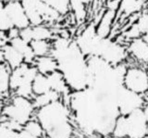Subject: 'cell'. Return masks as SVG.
<instances>
[{
	"instance_id": "6da1fadb",
	"label": "cell",
	"mask_w": 148,
	"mask_h": 138,
	"mask_svg": "<svg viewBox=\"0 0 148 138\" xmlns=\"http://www.w3.org/2000/svg\"><path fill=\"white\" fill-rule=\"evenodd\" d=\"M51 56L57 59L58 71L72 92L88 87L89 71L88 58L79 48L75 41L61 50H51Z\"/></svg>"
},
{
	"instance_id": "7a4b0ae2",
	"label": "cell",
	"mask_w": 148,
	"mask_h": 138,
	"mask_svg": "<svg viewBox=\"0 0 148 138\" xmlns=\"http://www.w3.org/2000/svg\"><path fill=\"white\" fill-rule=\"evenodd\" d=\"M71 110L61 99L37 108L35 119L43 126L46 138H71Z\"/></svg>"
},
{
	"instance_id": "3957f363",
	"label": "cell",
	"mask_w": 148,
	"mask_h": 138,
	"mask_svg": "<svg viewBox=\"0 0 148 138\" xmlns=\"http://www.w3.org/2000/svg\"><path fill=\"white\" fill-rule=\"evenodd\" d=\"M38 74L34 65L22 63L21 66L11 71L9 87L17 95L32 99L34 96L32 92V82Z\"/></svg>"
},
{
	"instance_id": "277c9868",
	"label": "cell",
	"mask_w": 148,
	"mask_h": 138,
	"mask_svg": "<svg viewBox=\"0 0 148 138\" xmlns=\"http://www.w3.org/2000/svg\"><path fill=\"white\" fill-rule=\"evenodd\" d=\"M92 57H99L112 66L125 63L130 58L126 45L111 39L109 36H99Z\"/></svg>"
},
{
	"instance_id": "5b68a950",
	"label": "cell",
	"mask_w": 148,
	"mask_h": 138,
	"mask_svg": "<svg viewBox=\"0 0 148 138\" xmlns=\"http://www.w3.org/2000/svg\"><path fill=\"white\" fill-rule=\"evenodd\" d=\"M21 3L32 26L40 24L49 25L58 21L60 17H62L43 0H21Z\"/></svg>"
},
{
	"instance_id": "8992f818",
	"label": "cell",
	"mask_w": 148,
	"mask_h": 138,
	"mask_svg": "<svg viewBox=\"0 0 148 138\" xmlns=\"http://www.w3.org/2000/svg\"><path fill=\"white\" fill-rule=\"evenodd\" d=\"M35 109L32 99L15 95L12 96L10 103L3 107L1 114L8 119L17 121L24 126L32 119Z\"/></svg>"
},
{
	"instance_id": "52a82bcc",
	"label": "cell",
	"mask_w": 148,
	"mask_h": 138,
	"mask_svg": "<svg viewBox=\"0 0 148 138\" xmlns=\"http://www.w3.org/2000/svg\"><path fill=\"white\" fill-rule=\"evenodd\" d=\"M123 84L129 90L148 95V69L141 65L128 66Z\"/></svg>"
},
{
	"instance_id": "ba28073f",
	"label": "cell",
	"mask_w": 148,
	"mask_h": 138,
	"mask_svg": "<svg viewBox=\"0 0 148 138\" xmlns=\"http://www.w3.org/2000/svg\"><path fill=\"white\" fill-rule=\"evenodd\" d=\"M146 105L145 96L143 95L127 89L123 86L118 95V106L120 115L127 116L134 110L143 108Z\"/></svg>"
},
{
	"instance_id": "9c48e42d",
	"label": "cell",
	"mask_w": 148,
	"mask_h": 138,
	"mask_svg": "<svg viewBox=\"0 0 148 138\" xmlns=\"http://www.w3.org/2000/svg\"><path fill=\"white\" fill-rule=\"evenodd\" d=\"M127 138H145L148 133V122L143 108H138L126 116Z\"/></svg>"
},
{
	"instance_id": "30bf717a",
	"label": "cell",
	"mask_w": 148,
	"mask_h": 138,
	"mask_svg": "<svg viewBox=\"0 0 148 138\" xmlns=\"http://www.w3.org/2000/svg\"><path fill=\"white\" fill-rule=\"evenodd\" d=\"M99 36L100 35L96 32V25L90 24L85 27L84 30L77 36L74 41L81 49V51L88 58L92 57Z\"/></svg>"
},
{
	"instance_id": "8fae6325",
	"label": "cell",
	"mask_w": 148,
	"mask_h": 138,
	"mask_svg": "<svg viewBox=\"0 0 148 138\" xmlns=\"http://www.w3.org/2000/svg\"><path fill=\"white\" fill-rule=\"evenodd\" d=\"M5 10L11 19L14 27L18 30L24 29L31 25L21 0H8L5 4Z\"/></svg>"
},
{
	"instance_id": "7c38bea8",
	"label": "cell",
	"mask_w": 148,
	"mask_h": 138,
	"mask_svg": "<svg viewBox=\"0 0 148 138\" xmlns=\"http://www.w3.org/2000/svg\"><path fill=\"white\" fill-rule=\"evenodd\" d=\"M127 47L129 57L139 65L148 64V45L142 37L131 40Z\"/></svg>"
},
{
	"instance_id": "4fadbf2b",
	"label": "cell",
	"mask_w": 148,
	"mask_h": 138,
	"mask_svg": "<svg viewBox=\"0 0 148 138\" xmlns=\"http://www.w3.org/2000/svg\"><path fill=\"white\" fill-rule=\"evenodd\" d=\"M9 44L13 45L18 51H20L22 54L23 58H24V63L30 64V65H34L36 56L34 52L32 51L30 43H28L25 40H23L21 36H18L16 38L9 40Z\"/></svg>"
},
{
	"instance_id": "5bb4252c",
	"label": "cell",
	"mask_w": 148,
	"mask_h": 138,
	"mask_svg": "<svg viewBox=\"0 0 148 138\" xmlns=\"http://www.w3.org/2000/svg\"><path fill=\"white\" fill-rule=\"evenodd\" d=\"M34 65L35 66L39 73L45 75H48L50 73L58 70V64L57 59L51 55L36 58Z\"/></svg>"
},
{
	"instance_id": "9a60e30c",
	"label": "cell",
	"mask_w": 148,
	"mask_h": 138,
	"mask_svg": "<svg viewBox=\"0 0 148 138\" xmlns=\"http://www.w3.org/2000/svg\"><path fill=\"white\" fill-rule=\"evenodd\" d=\"M3 52H4L5 63L11 70H14V69L21 66L22 63H24V58H23L22 54L20 51H18L9 43L3 48Z\"/></svg>"
},
{
	"instance_id": "2e32d148",
	"label": "cell",
	"mask_w": 148,
	"mask_h": 138,
	"mask_svg": "<svg viewBox=\"0 0 148 138\" xmlns=\"http://www.w3.org/2000/svg\"><path fill=\"white\" fill-rule=\"evenodd\" d=\"M116 12L114 10H108L105 12L103 17L101 18L98 24L96 25V32L102 37H108L111 32L114 18Z\"/></svg>"
},
{
	"instance_id": "e0dca14e",
	"label": "cell",
	"mask_w": 148,
	"mask_h": 138,
	"mask_svg": "<svg viewBox=\"0 0 148 138\" xmlns=\"http://www.w3.org/2000/svg\"><path fill=\"white\" fill-rule=\"evenodd\" d=\"M50 90L52 89H51L50 86L48 76L38 72V74L36 75L34 82H32V92H34V95H43L47 93Z\"/></svg>"
},
{
	"instance_id": "ac0fdd59",
	"label": "cell",
	"mask_w": 148,
	"mask_h": 138,
	"mask_svg": "<svg viewBox=\"0 0 148 138\" xmlns=\"http://www.w3.org/2000/svg\"><path fill=\"white\" fill-rule=\"evenodd\" d=\"M61 99V95H60L58 92H56L54 90H50L49 92L43 95H34V97L32 98V103H34L35 108H40L42 107H45V106L48 105L55 101Z\"/></svg>"
},
{
	"instance_id": "d6986e66",
	"label": "cell",
	"mask_w": 148,
	"mask_h": 138,
	"mask_svg": "<svg viewBox=\"0 0 148 138\" xmlns=\"http://www.w3.org/2000/svg\"><path fill=\"white\" fill-rule=\"evenodd\" d=\"M11 69L6 63H0V96L8 95L10 91L9 80H10Z\"/></svg>"
},
{
	"instance_id": "ffe728a7",
	"label": "cell",
	"mask_w": 148,
	"mask_h": 138,
	"mask_svg": "<svg viewBox=\"0 0 148 138\" xmlns=\"http://www.w3.org/2000/svg\"><path fill=\"white\" fill-rule=\"evenodd\" d=\"M32 26V40H48L52 41L55 37L53 30L46 24Z\"/></svg>"
},
{
	"instance_id": "44dd1931",
	"label": "cell",
	"mask_w": 148,
	"mask_h": 138,
	"mask_svg": "<svg viewBox=\"0 0 148 138\" xmlns=\"http://www.w3.org/2000/svg\"><path fill=\"white\" fill-rule=\"evenodd\" d=\"M32 51L34 52L36 58L47 56L51 54L52 43L48 40H32L30 43Z\"/></svg>"
},
{
	"instance_id": "7402d4cb",
	"label": "cell",
	"mask_w": 148,
	"mask_h": 138,
	"mask_svg": "<svg viewBox=\"0 0 148 138\" xmlns=\"http://www.w3.org/2000/svg\"><path fill=\"white\" fill-rule=\"evenodd\" d=\"M143 4V0H120L119 10L125 15H131L140 10Z\"/></svg>"
},
{
	"instance_id": "603a6c76",
	"label": "cell",
	"mask_w": 148,
	"mask_h": 138,
	"mask_svg": "<svg viewBox=\"0 0 148 138\" xmlns=\"http://www.w3.org/2000/svg\"><path fill=\"white\" fill-rule=\"evenodd\" d=\"M71 10L73 12V15L77 21H84L87 14L85 1L84 0H71Z\"/></svg>"
},
{
	"instance_id": "cb8c5ba5",
	"label": "cell",
	"mask_w": 148,
	"mask_h": 138,
	"mask_svg": "<svg viewBox=\"0 0 148 138\" xmlns=\"http://www.w3.org/2000/svg\"><path fill=\"white\" fill-rule=\"evenodd\" d=\"M56 11H58L61 16L67 15L71 11V0H43Z\"/></svg>"
},
{
	"instance_id": "d4e9b609",
	"label": "cell",
	"mask_w": 148,
	"mask_h": 138,
	"mask_svg": "<svg viewBox=\"0 0 148 138\" xmlns=\"http://www.w3.org/2000/svg\"><path fill=\"white\" fill-rule=\"evenodd\" d=\"M23 129L26 130L28 133H32V135L38 137H45V135L43 126L41 125V123L36 119H32L31 121L28 122L24 125V127H23Z\"/></svg>"
},
{
	"instance_id": "484cf974",
	"label": "cell",
	"mask_w": 148,
	"mask_h": 138,
	"mask_svg": "<svg viewBox=\"0 0 148 138\" xmlns=\"http://www.w3.org/2000/svg\"><path fill=\"white\" fill-rule=\"evenodd\" d=\"M14 28V24L11 21V19L8 15L6 10H4L0 14V32L3 33H8V32Z\"/></svg>"
},
{
	"instance_id": "4316f807",
	"label": "cell",
	"mask_w": 148,
	"mask_h": 138,
	"mask_svg": "<svg viewBox=\"0 0 148 138\" xmlns=\"http://www.w3.org/2000/svg\"><path fill=\"white\" fill-rule=\"evenodd\" d=\"M135 24L137 25L138 29L140 30L142 34L148 33V11L143 13V15L139 17V19L135 22Z\"/></svg>"
},
{
	"instance_id": "83f0119b",
	"label": "cell",
	"mask_w": 148,
	"mask_h": 138,
	"mask_svg": "<svg viewBox=\"0 0 148 138\" xmlns=\"http://www.w3.org/2000/svg\"><path fill=\"white\" fill-rule=\"evenodd\" d=\"M0 138H18V133L0 123Z\"/></svg>"
},
{
	"instance_id": "f1b7e54d",
	"label": "cell",
	"mask_w": 148,
	"mask_h": 138,
	"mask_svg": "<svg viewBox=\"0 0 148 138\" xmlns=\"http://www.w3.org/2000/svg\"><path fill=\"white\" fill-rule=\"evenodd\" d=\"M2 116H3V115H2ZM0 123L4 124V125H6L9 129H11V130L18 132V133H20L21 130H23V127H24L23 125H21L20 122H18L17 121H14V119H8L7 117H5V119Z\"/></svg>"
},
{
	"instance_id": "f546056e",
	"label": "cell",
	"mask_w": 148,
	"mask_h": 138,
	"mask_svg": "<svg viewBox=\"0 0 148 138\" xmlns=\"http://www.w3.org/2000/svg\"><path fill=\"white\" fill-rule=\"evenodd\" d=\"M20 36L23 39L25 40L26 42L31 43L32 41V26H28L24 29H21L20 31Z\"/></svg>"
},
{
	"instance_id": "4dcf8cb0",
	"label": "cell",
	"mask_w": 148,
	"mask_h": 138,
	"mask_svg": "<svg viewBox=\"0 0 148 138\" xmlns=\"http://www.w3.org/2000/svg\"><path fill=\"white\" fill-rule=\"evenodd\" d=\"M20 31L21 30H18V28H16V27H14V28L9 30L7 33L8 40H11L13 38H16V37H18V36H20Z\"/></svg>"
},
{
	"instance_id": "1f68e13d",
	"label": "cell",
	"mask_w": 148,
	"mask_h": 138,
	"mask_svg": "<svg viewBox=\"0 0 148 138\" xmlns=\"http://www.w3.org/2000/svg\"><path fill=\"white\" fill-rule=\"evenodd\" d=\"M18 138H45V137H38L35 135H32V133H28L26 130H21L20 133H18Z\"/></svg>"
},
{
	"instance_id": "d6a6232c",
	"label": "cell",
	"mask_w": 148,
	"mask_h": 138,
	"mask_svg": "<svg viewBox=\"0 0 148 138\" xmlns=\"http://www.w3.org/2000/svg\"><path fill=\"white\" fill-rule=\"evenodd\" d=\"M5 4H6V2H3L0 0V14L5 10Z\"/></svg>"
},
{
	"instance_id": "836d02e7",
	"label": "cell",
	"mask_w": 148,
	"mask_h": 138,
	"mask_svg": "<svg viewBox=\"0 0 148 138\" xmlns=\"http://www.w3.org/2000/svg\"><path fill=\"white\" fill-rule=\"evenodd\" d=\"M5 62V59H4V52H3V49H0V63Z\"/></svg>"
},
{
	"instance_id": "e575fe53",
	"label": "cell",
	"mask_w": 148,
	"mask_h": 138,
	"mask_svg": "<svg viewBox=\"0 0 148 138\" xmlns=\"http://www.w3.org/2000/svg\"><path fill=\"white\" fill-rule=\"evenodd\" d=\"M142 38L145 41V42L147 43V45H148V33H146V34H143V36H142Z\"/></svg>"
},
{
	"instance_id": "d590c367",
	"label": "cell",
	"mask_w": 148,
	"mask_h": 138,
	"mask_svg": "<svg viewBox=\"0 0 148 138\" xmlns=\"http://www.w3.org/2000/svg\"><path fill=\"white\" fill-rule=\"evenodd\" d=\"M145 100H146V104L148 105V95H145Z\"/></svg>"
},
{
	"instance_id": "8d00e7d4",
	"label": "cell",
	"mask_w": 148,
	"mask_h": 138,
	"mask_svg": "<svg viewBox=\"0 0 148 138\" xmlns=\"http://www.w3.org/2000/svg\"><path fill=\"white\" fill-rule=\"evenodd\" d=\"M1 1H3V2H7L8 0H1Z\"/></svg>"
},
{
	"instance_id": "74e56055",
	"label": "cell",
	"mask_w": 148,
	"mask_h": 138,
	"mask_svg": "<svg viewBox=\"0 0 148 138\" xmlns=\"http://www.w3.org/2000/svg\"><path fill=\"white\" fill-rule=\"evenodd\" d=\"M145 138H148V133H147V135H146V136H145Z\"/></svg>"
},
{
	"instance_id": "f35d334b",
	"label": "cell",
	"mask_w": 148,
	"mask_h": 138,
	"mask_svg": "<svg viewBox=\"0 0 148 138\" xmlns=\"http://www.w3.org/2000/svg\"><path fill=\"white\" fill-rule=\"evenodd\" d=\"M0 103H1V99H0Z\"/></svg>"
},
{
	"instance_id": "ab89813d",
	"label": "cell",
	"mask_w": 148,
	"mask_h": 138,
	"mask_svg": "<svg viewBox=\"0 0 148 138\" xmlns=\"http://www.w3.org/2000/svg\"><path fill=\"white\" fill-rule=\"evenodd\" d=\"M147 69H148V64H147Z\"/></svg>"
},
{
	"instance_id": "60d3db41",
	"label": "cell",
	"mask_w": 148,
	"mask_h": 138,
	"mask_svg": "<svg viewBox=\"0 0 148 138\" xmlns=\"http://www.w3.org/2000/svg\"><path fill=\"white\" fill-rule=\"evenodd\" d=\"M0 33H1V32H0Z\"/></svg>"
}]
</instances>
